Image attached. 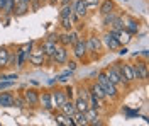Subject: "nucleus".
I'll return each instance as SVG.
<instances>
[{
    "label": "nucleus",
    "mask_w": 149,
    "mask_h": 126,
    "mask_svg": "<svg viewBox=\"0 0 149 126\" xmlns=\"http://www.w3.org/2000/svg\"><path fill=\"white\" fill-rule=\"evenodd\" d=\"M124 31H127L130 36H132V34H137V31H139V22L134 20V19L124 20Z\"/></svg>",
    "instance_id": "nucleus-19"
},
{
    "label": "nucleus",
    "mask_w": 149,
    "mask_h": 126,
    "mask_svg": "<svg viewBox=\"0 0 149 126\" xmlns=\"http://www.w3.org/2000/svg\"><path fill=\"white\" fill-rule=\"evenodd\" d=\"M73 14V4H65L59 10V17H70Z\"/></svg>",
    "instance_id": "nucleus-29"
},
{
    "label": "nucleus",
    "mask_w": 149,
    "mask_h": 126,
    "mask_svg": "<svg viewBox=\"0 0 149 126\" xmlns=\"http://www.w3.org/2000/svg\"><path fill=\"white\" fill-rule=\"evenodd\" d=\"M22 97H24L26 104L31 106V107H36L37 104H39V92H37L36 89H27V90L22 94Z\"/></svg>",
    "instance_id": "nucleus-10"
},
{
    "label": "nucleus",
    "mask_w": 149,
    "mask_h": 126,
    "mask_svg": "<svg viewBox=\"0 0 149 126\" xmlns=\"http://www.w3.org/2000/svg\"><path fill=\"white\" fill-rule=\"evenodd\" d=\"M22 2H27V4H31V0H22Z\"/></svg>",
    "instance_id": "nucleus-44"
},
{
    "label": "nucleus",
    "mask_w": 149,
    "mask_h": 126,
    "mask_svg": "<svg viewBox=\"0 0 149 126\" xmlns=\"http://www.w3.org/2000/svg\"><path fill=\"white\" fill-rule=\"evenodd\" d=\"M90 94H93L95 97H98L100 101H103V99L107 97V94H105V90H103V89L100 87V84H98V82H95V84H93L92 87H90Z\"/></svg>",
    "instance_id": "nucleus-24"
},
{
    "label": "nucleus",
    "mask_w": 149,
    "mask_h": 126,
    "mask_svg": "<svg viewBox=\"0 0 149 126\" xmlns=\"http://www.w3.org/2000/svg\"><path fill=\"white\" fill-rule=\"evenodd\" d=\"M105 75L109 77V80H110L113 85H124V82H122L120 77L117 75V72H115V68H113V67L107 68V70H105Z\"/></svg>",
    "instance_id": "nucleus-17"
},
{
    "label": "nucleus",
    "mask_w": 149,
    "mask_h": 126,
    "mask_svg": "<svg viewBox=\"0 0 149 126\" xmlns=\"http://www.w3.org/2000/svg\"><path fill=\"white\" fill-rule=\"evenodd\" d=\"M68 68H70L71 72H74V70H76V61H70V63H68Z\"/></svg>",
    "instance_id": "nucleus-39"
},
{
    "label": "nucleus",
    "mask_w": 149,
    "mask_h": 126,
    "mask_svg": "<svg viewBox=\"0 0 149 126\" xmlns=\"http://www.w3.org/2000/svg\"><path fill=\"white\" fill-rule=\"evenodd\" d=\"M103 44L110 49V51L119 49L122 46L120 43H119V39H117V32H115V31H109V32L103 36Z\"/></svg>",
    "instance_id": "nucleus-6"
},
{
    "label": "nucleus",
    "mask_w": 149,
    "mask_h": 126,
    "mask_svg": "<svg viewBox=\"0 0 149 126\" xmlns=\"http://www.w3.org/2000/svg\"><path fill=\"white\" fill-rule=\"evenodd\" d=\"M88 5L85 4V0H76V2H73V12L74 14H78L81 19H83L85 15H86V12H88Z\"/></svg>",
    "instance_id": "nucleus-16"
},
{
    "label": "nucleus",
    "mask_w": 149,
    "mask_h": 126,
    "mask_svg": "<svg viewBox=\"0 0 149 126\" xmlns=\"http://www.w3.org/2000/svg\"><path fill=\"white\" fill-rule=\"evenodd\" d=\"M56 119V125H61V126H74L73 125V118L71 116H66L63 113H58L54 116Z\"/></svg>",
    "instance_id": "nucleus-20"
},
{
    "label": "nucleus",
    "mask_w": 149,
    "mask_h": 126,
    "mask_svg": "<svg viewBox=\"0 0 149 126\" xmlns=\"http://www.w3.org/2000/svg\"><path fill=\"white\" fill-rule=\"evenodd\" d=\"M73 55L78 60H83L86 56V43H85L83 38H78L73 43Z\"/></svg>",
    "instance_id": "nucleus-9"
},
{
    "label": "nucleus",
    "mask_w": 149,
    "mask_h": 126,
    "mask_svg": "<svg viewBox=\"0 0 149 126\" xmlns=\"http://www.w3.org/2000/svg\"><path fill=\"white\" fill-rule=\"evenodd\" d=\"M78 97H81V99H85V101H88V97H90V90L86 87H81L80 90H78Z\"/></svg>",
    "instance_id": "nucleus-32"
},
{
    "label": "nucleus",
    "mask_w": 149,
    "mask_h": 126,
    "mask_svg": "<svg viewBox=\"0 0 149 126\" xmlns=\"http://www.w3.org/2000/svg\"><path fill=\"white\" fill-rule=\"evenodd\" d=\"M41 48H42V51H44L46 58H51V60H53V55H54L56 48H58V41L47 38V39H44V41L41 43Z\"/></svg>",
    "instance_id": "nucleus-11"
},
{
    "label": "nucleus",
    "mask_w": 149,
    "mask_h": 126,
    "mask_svg": "<svg viewBox=\"0 0 149 126\" xmlns=\"http://www.w3.org/2000/svg\"><path fill=\"white\" fill-rule=\"evenodd\" d=\"M53 60H54L56 63H66L68 61V48L66 46H58L54 51V55H53Z\"/></svg>",
    "instance_id": "nucleus-12"
},
{
    "label": "nucleus",
    "mask_w": 149,
    "mask_h": 126,
    "mask_svg": "<svg viewBox=\"0 0 149 126\" xmlns=\"http://www.w3.org/2000/svg\"><path fill=\"white\" fill-rule=\"evenodd\" d=\"M120 70H122V75L125 78V82L130 84V82H134L136 78H134V72H132V65L130 63H120Z\"/></svg>",
    "instance_id": "nucleus-14"
},
{
    "label": "nucleus",
    "mask_w": 149,
    "mask_h": 126,
    "mask_svg": "<svg viewBox=\"0 0 149 126\" xmlns=\"http://www.w3.org/2000/svg\"><path fill=\"white\" fill-rule=\"evenodd\" d=\"M65 92H66V96H68V99H71V97H73V87H66Z\"/></svg>",
    "instance_id": "nucleus-38"
},
{
    "label": "nucleus",
    "mask_w": 149,
    "mask_h": 126,
    "mask_svg": "<svg viewBox=\"0 0 149 126\" xmlns=\"http://www.w3.org/2000/svg\"><path fill=\"white\" fill-rule=\"evenodd\" d=\"M59 19H61V26H63V29L65 31H71L73 29V22H71L70 17H59Z\"/></svg>",
    "instance_id": "nucleus-31"
},
{
    "label": "nucleus",
    "mask_w": 149,
    "mask_h": 126,
    "mask_svg": "<svg viewBox=\"0 0 149 126\" xmlns=\"http://www.w3.org/2000/svg\"><path fill=\"white\" fill-rule=\"evenodd\" d=\"M85 43H86V53L98 55V51H100V48H102V41H100V38H97L95 34H92L90 38L85 39Z\"/></svg>",
    "instance_id": "nucleus-7"
},
{
    "label": "nucleus",
    "mask_w": 149,
    "mask_h": 126,
    "mask_svg": "<svg viewBox=\"0 0 149 126\" xmlns=\"http://www.w3.org/2000/svg\"><path fill=\"white\" fill-rule=\"evenodd\" d=\"M85 118L88 121V125H102L98 121V109H93V107H88L85 111Z\"/></svg>",
    "instance_id": "nucleus-13"
},
{
    "label": "nucleus",
    "mask_w": 149,
    "mask_h": 126,
    "mask_svg": "<svg viewBox=\"0 0 149 126\" xmlns=\"http://www.w3.org/2000/svg\"><path fill=\"white\" fill-rule=\"evenodd\" d=\"M119 49H120V51H119L120 55H125V53H127V48H125V46H124V48H122V46H120V48H119Z\"/></svg>",
    "instance_id": "nucleus-41"
},
{
    "label": "nucleus",
    "mask_w": 149,
    "mask_h": 126,
    "mask_svg": "<svg viewBox=\"0 0 149 126\" xmlns=\"http://www.w3.org/2000/svg\"><path fill=\"white\" fill-rule=\"evenodd\" d=\"M78 38H80V34H78L76 31H66L61 36H58V43H59L61 46H66V48H68V46H73V43Z\"/></svg>",
    "instance_id": "nucleus-5"
},
{
    "label": "nucleus",
    "mask_w": 149,
    "mask_h": 126,
    "mask_svg": "<svg viewBox=\"0 0 149 126\" xmlns=\"http://www.w3.org/2000/svg\"><path fill=\"white\" fill-rule=\"evenodd\" d=\"M5 4H7V0H0V12L3 10V7H5Z\"/></svg>",
    "instance_id": "nucleus-40"
},
{
    "label": "nucleus",
    "mask_w": 149,
    "mask_h": 126,
    "mask_svg": "<svg viewBox=\"0 0 149 126\" xmlns=\"http://www.w3.org/2000/svg\"><path fill=\"white\" fill-rule=\"evenodd\" d=\"M59 4H61V5H65V4H71V0H59Z\"/></svg>",
    "instance_id": "nucleus-42"
},
{
    "label": "nucleus",
    "mask_w": 149,
    "mask_h": 126,
    "mask_svg": "<svg viewBox=\"0 0 149 126\" xmlns=\"http://www.w3.org/2000/svg\"><path fill=\"white\" fill-rule=\"evenodd\" d=\"M74 107H76L78 113H85L90 106H88V101H85V99H81V97H78V99L74 101Z\"/></svg>",
    "instance_id": "nucleus-28"
},
{
    "label": "nucleus",
    "mask_w": 149,
    "mask_h": 126,
    "mask_svg": "<svg viewBox=\"0 0 149 126\" xmlns=\"http://www.w3.org/2000/svg\"><path fill=\"white\" fill-rule=\"evenodd\" d=\"M12 85H14V80H0V90L10 89Z\"/></svg>",
    "instance_id": "nucleus-33"
},
{
    "label": "nucleus",
    "mask_w": 149,
    "mask_h": 126,
    "mask_svg": "<svg viewBox=\"0 0 149 126\" xmlns=\"http://www.w3.org/2000/svg\"><path fill=\"white\" fill-rule=\"evenodd\" d=\"M9 56H10V51L9 48H0V68H5L9 67Z\"/></svg>",
    "instance_id": "nucleus-25"
},
{
    "label": "nucleus",
    "mask_w": 149,
    "mask_h": 126,
    "mask_svg": "<svg viewBox=\"0 0 149 126\" xmlns=\"http://www.w3.org/2000/svg\"><path fill=\"white\" fill-rule=\"evenodd\" d=\"M56 4H59V0H49V5H56Z\"/></svg>",
    "instance_id": "nucleus-43"
},
{
    "label": "nucleus",
    "mask_w": 149,
    "mask_h": 126,
    "mask_svg": "<svg viewBox=\"0 0 149 126\" xmlns=\"http://www.w3.org/2000/svg\"><path fill=\"white\" fill-rule=\"evenodd\" d=\"M71 73H73V72H71V70H68V72H65L63 75H59V77H58V80H59V82H66L68 78L71 77Z\"/></svg>",
    "instance_id": "nucleus-35"
},
{
    "label": "nucleus",
    "mask_w": 149,
    "mask_h": 126,
    "mask_svg": "<svg viewBox=\"0 0 149 126\" xmlns=\"http://www.w3.org/2000/svg\"><path fill=\"white\" fill-rule=\"evenodd\" d=\"M71 118H73L74 126H86L88 125V121H86V118H85V113H78V111H76Z\"/></svg>",
    "instance_id": "nucleus-26"
},
{
    "label": "nucleus",
    "mask_w": 149,
    "mask_h": 126,
    "mask_svg": "<svg viewBox=\"0 0 149 126\" xmlns=\"http://www.w3.org/2000/svg\"><path fill=\"white\" fill-rule=\"evenodd\" d=\"M97 82H98V84H100V87L105 90L107 97H112V99H115V97H117V94H119V90H117V85H113L110 80H109V77L105 75V72H98Z\"/></svg>",
    "instance_id": "nucleus-1"
},
{
    "label": "nucleus",
    "mask_w": 149,
    "mask_h": 126,
    "mask_svg": "<svg viewBox=\"0 0 149 126\" xmlns=\"http://www.w3.org/2000/svg\"><path fill=\"white\" fill-rule=\"evenodd\" d=\"M29 61H31V65H34V67H41V65H44V61H46V55H44V51L42 48L39 46V48H32L31 51V55H29Z\"/></svg>",
    "instance_id": "nucleus-4"
},
{
    "label": "nucleus",
    "mask_w": 149,
    "mask_h": 126,
    "mask_svg": "<svg viewBox=\"0 0 149 126\" xmlns=\"http://www.w3.org/2000/svg\"><path fill=\"white\" fill-rule=\"evenodd\" d=\"M17 78H19L17 73H9V75H2L0 80H17Z\"/></svg>",
    "instance_id": "nucleus-36"
},
{
    "label": "nucleus",
    "mask_w": 149,
    "mask_h": 126,
    "mask_svg": "<svg viewBox=\"0 0 149 126\" xmlns=\"http://www.w3.org/2000/svg\"><path fill=\"white\" fill-rule=\"evenodd\" d=\"M115 10V2L113 0H103L102 4H100V14H110Z\"/></svg>",
    "instance_id": "nucleus-23"
},
{
    "label": "nucleus",
    "mask_w": 149,
    "mask_h": 126,
    "mask_svg": "<svg viewBox=\"0 0 149 126\" xmlns=\"http://www.w3.org/2000/svg\"><path fill=\"white\" fill-rule=\"evenodd\" d=\"M132 72H134V78H137V80H148L149 77V70L146 61H137L136 65H132Z\"/></svg>",
    "instance_id": "nucleus-3"
},
{
    "label": "nucleus",
    "mask_w": 149,
    "mask_h": 126,
    "mask_svg": "<svg viewBox=\"0 0 149 126\" xmlns=\"http://www.w3.org/2000/svg\"><path fill=\"white\" fill-rule=\"evenodd\" d=\"M85 4L86 5H92V7H97L100 4V0H85Z\"/></svg>",
    "instance_id": "nucleus-37"
},
{
    "label": "nucleus",
    "mask_w": 149,
    "mask_h": 126,
    "mask_svg": "<svg viewBox=\"0 0 149 126\" xmlns=\"http://www.w3.org/2000/svg\"><path fill=\"white\" fill-rule=\"evenodd\" d=\"M51 99H53V107L59 109V107L68 101V96H66V92L63 89H56V90L51 92Z\"/></svg>",
    "instance_id": "nucleus-8"
},
{
    "label": "nucleus",
    "mask_w": 149,
    "mask_h": 126,
    "mask_svg": "<svg viewBox=\"0 0 149 126\" xmlns=\"http://www.w3.org/2000/svg\"><path fill=\"white\" fill-rule=\"evenodd\" d=\"M14 106H17V107H26L27 104H26L24 97H15V96H14Z\"/></svg>",
    "instance_id": "nucleus-34"
},
{
    "label": "nucleus",
    "mask_w": 149,
    "mask_h": 126,
    "mask_svg": "<svg viewBox=\"0 0 149 126\" xmlns=\"http://www.w3.org/2000/svg\"><path fill=\"white\" fill-rule=\"evenodd\" d=\"M39 104L44 107L46 111L53 109V99H51V92H42L39 94Z\"/></svg>",
    "instance_id": "nucleus-15"
},
{
    "label": "nucleus",
    "mask_w": 149,
    "mask_h": 126,
    "mask_svg": "<svg viewBox=\"0 0 149 126\" xmlns=\"http://www.w3.org/2000/svg\"><path fill=\"white\" fill-rule=\"evenodd\" d=\"M88 106L93 107V109H100V106H102V101H100L98 97H95L93 94H90V97H88Z\"/></svg>",
    "instance_id": "nucleus-30"
},
{
    "label": "nucleus",
    "mask_w": 149,
    "mask_h": 126,
    "mask_svg": "<svg viewBox=\"0 0 149 126\" xmlns=\"http://www.w3.org/2000/svg\"><path fill=\"white\" fill-rule=\"evenodd\" d=\"M27 10H29V4H27V2H22V0H19L17 4L14 5L12 14H15V15H24Z\"/></svg>",
    "instance_id": "nucleus-22"
},
{
    "label": "nucleus",
    "mask_w": 149,
    "mask_h": 126,
    "mask_svg": "<svg viewBox=\"0 0 149 126\" xmlns=\"http://www.w3.org/2000/svg\"><path fill=\"white\" fill-rule=\"evenodd\" d=\"M59 111L63 113V114H66V116H73L74 113H76V107H74V102L71 101V99H68L63 106L59 107Z\"/></svg>",
    "instance_id": "nucleus-21"
},
{
    "label": "nucleus",
    "mask_w": 149,
    "mask_h": 126,
    "mask_svg": "<svg viewBox=\"0 0 149 126\" xmlns=\"http://www.w3.org/2000/svg\"><path fill=\"white\" fill-rule=\"evenodd\" d=\"M34 48V43L31 41L27 44H24L22 48H19V51H15V60H17V67L22 68L26 65V61H29V55H31V51Z\"/></svg>",
    "instance_id": "nucleus-2"
},
{
    "label": "nucleus",
    "mask_w": 149,
    "mask_h": 126,
    "mask_svg": "<svg viewBox=\"0 0 149 126\" xmlns=\"http://www.w3.org/2000/svg\"><path fill=\"white\" fill-rule=\"evenodd\" d=\"M117 17H119V15L115 14V10H113V12H110V14H103V15H102V19H103V26H105V27H110L112 24H113V22L117 20Z\"/></svg>",
    "instance_id": "nucleus-27"
},
{
    "label": "nucleus",
    "mask_w": 149,
    "mask_h": 126,
    "mask_svg": "<svg viewBox=\"0 0 149 126\" xmlns=\"http://www.w3.org/2000/svg\"><path fill=\"white\" fill-rule=\"evenodd\" d=\"M0 107H14V94L2 92L0 94Z\"/></svg>",
    "instance_id": "nucleus-18"
}]
</instances>
